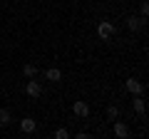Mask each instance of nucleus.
Here are the masks:
<instances>
[{
    "mask_svg": "<svg viewBox=\"0 0 149 139\" xmlns=\"http://www.w3.org/2000/svg\"><path fill=\"white\" fill-rule=\"evenodd\" d=\"M132 104H134V112H137V114H144V112H147V104H144L142 95H134V102H132Z\"/></svg>",
    "mask_w": 149,
    "mask_h": 139,
    "instance_id": "6e6552de",
    "label": "nucleus"
},
{
    "mask_svg": "<svg viewBox=\"0 0 149 139\" xmlns=\"http://www.w3.org/2000/svg\"><path fill=\"white\" fill-rule=\"evenodd\" d=\"M45 77H47V82H60L62 80V72H60L57 67H50L47 72H45Z\"/></svg>",
    "mask_w": 149,
    "mask_h": 139,
    "instance_id": "1a4fd4ad",
    "label": "nucleus"
},
{
    "mask_svg": "<svg viewBox=\"0 0 149 139\" xmlns=\"http://www.w3.org/2000/svg\"><path fill=\"white\" fill-rule=\"evenodd\" d=\"M67 137H70L67 129H55V139H67Z\"/></svg>",
    "mask_w": 149,
    "mask_h": 139,
    "instance_id": "ddd939ff",
    "label": "nucleus"
},
{
    "mask_svg": "<svg viewBox=\"0 0 149 139\" xmlns=\"http://www.w3.org/2000/svg\"><path fill=\"white\" fill-rule=\"evenodd\" d=\"M35 127H37V124H35V119H32V117L20 119V129H22L25 134H32V132H35Z\"/></svg>",
    "mask_w": 149,
    "mask_h": 139,
    "instance_id": "0eeeda50",
    "label": "nucleus"
},
{
    "mask_svg": "<svg viewBox=\"0 0 149 139\" xmlns=\"http://www.w3.org/2000/svg\"><path fill=\"white\" fill-rule=\"evenodd\" d=\"M107 117H109V119H117L119 117V107H117V104H109V107H107Z\"/></svg>",
    "mask_w": 149,
    "mask_h": 139,
    "instance_id": "f8f14e48",
    "label": "nucleus"
},
{
    "mask_svg": "<svg viewBox=\"0 0 149 139\" xmlns=\"http://www.w3.org/2000/svg\"><path fill=\"white\" fill-rule=\"evenodd\" d=\"M10 122H13V114H10V109H0V127H8Z\"/></svg>",
    "mask_w": 149,
    "mask_h": 139,
    "instance_id": "9d476101",
    "label": "nucleus"
},
{
    "mask_svg": "<svg viewBox=\"0 0 149 139\" xmlns=\"http://www.w3.org/2000/svg\"><path fill=\"white\" fill-rule=\"evenodd\" d=\"M144 22H147V17H129V20H127V27H129V30H132V32H139V30H142V27H144Z\"/></svg>",
    "mask_w": 149,
    "mask_h": 139,
    "instance_id": "39448f33",
    "label": "nucleus"
},
{
    "mask_svg": "<svg viewBox=\"0 0 149 139\" xmlns=\"http://www.w3.org/2000/svg\"><path fill=\"white\" fill-rule=\"evenodd\" d=\"M72 112L77 114V117H87V114H90V104H87V102H74Z\"/></svg>",
    "mask_w": 149,
    "mask_h": 139,
    "instance_id": "423d86ee",
    "label": "nucleus"
},
{
    "mask_svg": "<svg viewBox=\"0 0 149 139\" xmlns=\"http://www.w3.org/2000/svg\"><path fill=\"white\" fill-rule=\"evenodd\" d=\"M139 10H142V17H147V13H149V5H147V3H142V5H139Z\"/></svg>",
    "mask_w": 149,
    "mask_h": 139,
    "instance_id": "4468645a",
    "label": "nucleus"
},
{
    "mask_svg": "<svg viewBox=\"0 0 149 139\" xmlns=\"http://www.w3.org/2000/svg\"><path fill=\"white\" fill-rule=\"evenodd\" d=\"M124 87H127L129 95H142V92H144V85L139 80H134V77H129V80L124 82Z\"/></svg>",
    "mask_w": 149,
    "mask_h": 139,
    "instance_id": "f03ea898",
    "label": "nucleus"
},
{
    "mask_svg": "<svg viewBox=\"0 0 149 139\" xmlns=\"http://www.w3.org/2000/svg\"><path fill=\"white\" fill-rule=\"evenodd\" d=\"M114 32H117V30H114V22H107V20H104V22L97 25V35H100L102 40H109Z\"/></svg>",
    "mask_w": 149,
    "mask_h": 139,
    "instance_id": "f257e3e1",
    "label": "nucleus"
},
{
    "mask_svg": "<svg viewBox=\"0 0 149 139\" xmlns=\"http://www.w3.org/2000/svg\"><path fill=\"white\" fill-rule=\"evenodd\" d=\"M114 122V137H119V139H127L129 137V127L124 122H117V119H112Z\"/></svg>",
    "mask_w": 149,
    "mask_h": 139,
    "instance_id": "20e7f679",
    "label": "nucleus"
},
{
    "mask_svg": "<svg viewBox=\"0 0 149 139\" xmlns=\"http://www.w3.org/2000/svg\"><path fill=\"white\" fill-rule=\"evenodd\" d=\"M22 75H25L27 80H30V77H35V75H37V65H32V62H27L25 67H22Z\"/></svg>",
    "mask_w": 149,
    "mask_h": 139,
    "instance_id": "9b49d317",
    "label": "nucleus"
},
{
    "mask_svg": "<svg viewBox=\"0 0 149 139\" xmlns=\"http://www.w3.org/2000/svg\"><path fill=\"white\" fill-rule=\"evenodd\" d=\"M25 92H27L30 97H40V95H42V85H40V82H35V77H30V82H27Z\"/></svg>",
    "mask_w": 149,
    "mask_h": 139,
    "instance_id": "7ed1b4c3",
    "label": "nucleus"
}]
</instances>
